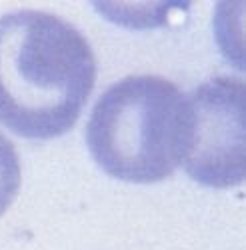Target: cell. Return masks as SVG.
<instances>
[{"instance_id": "1", "label": "cell", "mask_w": 246, "mask_h": 250, "mask_svg": "<svg viewBox=\"0 0 246 250\" xmlns=\"http://www.w3.org/2000/svg\"><path fill=\"white\" fill-rule=\"evenodd\" d=\"M96 56L72 22L46 10L0 16V124L52 140L74 128L96 84Z\"/></svg>"}, {"instance_id": "2", "label": "cell", "mask_w": 246, "mask_h": 250, "mask_svg": "<svg viewBox=\"0 0 246 250\" xmlns=\"http://www.w3.org/2000/svg\"><path fill=\"white\" fill-rule=\"evenodd\" d=\"M186 138V92L156 74L110 84L86 122V146L100 170L132 184L170 178L182 164Z\"/></svg>"}, {"instance_id": "3", "label": "cell", "mask_w": 246, "mask_h": 250, "mask_svg": "<svg viewBox=\"0 0 246 250\" xmlns=\"http://www.w3.org/2000/svg\"><path fill=\"white\" fill-rule=\"evenodd\" d=\"M188 138L182 168L208 188H234L246 176V88L214 76L186 94Z\"/></svg>"}, {"instance_id": "4", "label": "cell", "mask_w": 246, "mask_h": 250, "mask_svg": "<svg viewBox=\"0 0 246 250\" xmlns=\"http://www.w3.org/2000/svg\"><path fill=\"white\" fill-rule=\"evenodd\" d=\"M22 184V166L14 144L0 132V216L16 200Z\"/></svg>"}]
</instances>
